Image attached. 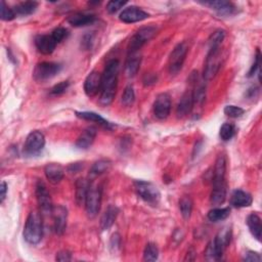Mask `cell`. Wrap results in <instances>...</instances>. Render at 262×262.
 <instances>
[{"mask_svg": "<svg viewBox=\"0 0 262 262\" xmlns=\"http://www.w3.org/2000/svg\"><path fill=\"white\" fill-rule=\"evenodd\" d=\"M120 71V63L118 60H111L104 67L103 73L101 74V87H100V98L99 101L102 106H109L115 98L118 77Z\"/></svg>", "mask_w": 262, "mask_h": 262, "instance_id": "cell-1", "label": "cell"}, {"mask_svg": "<svg viewBox=\"0 0 262 262\" xmlns=\"http://www.w3.org/2000/svg\"><path fill=\"white\" fill-rule=\"evenodd\" d=\"M226 161L223 155H219L215 162L213 172V189L210 196V202L214 206L222 205L226 199Z\"/></svg>", "mask_w": 262, "mask_h": 262, "instance_id": "cell-2", "label": "cell"}, {"mask_svg": "<svg viewBox=\"0 0 262 262\" xmlns=\"http://www.w3.org/2000/svg\"><path fill=\"white\" fill-rule=\"evenodd\" d=\"M43 235L42 218L39 212L32 211L28 215L24 227V239L30 245H36L40 243Z\"/></svg>", "mask_w": 262, "mask_h": 262, "instance_id": "cell-3", "label": "cell"}, {"mask_svg": "<svg viewBox=\"0 0 262 262\" xmlns=\"http://www.w3.org/2000/svg\"><path fill=\"white\" fill-rule=\"evenodd\" d=\"M101 199H102V187L95 181L89 182V188L84 204L88 217L94 218L98 214L101 206Z\"/></svg>", "mask_w": 262, "mask_h": 262, "instance_id": "cell-4", "label": "cell"}, {"mask_svg": "<svg viewBox=\"0 0 262 262\" xmlns=\"http://www.w3.org/2000/svg\"><path fill=\"white\" fill-rule=\"evenodd\" d=\"M221 67V46L209 48L206 58L203 78L206 81H210L217 75Z\"/></svg>", "mask_w": 262, "mask_h": 262, "instance_id": "cell-5", "label": "cell"}, {"mask_svg": "<svg viewBox=\"0 0 262 262\" xmlns=\"http://www.w3.org/2000/svg\"><path fill=\"white\" fill-rule=\"evenodd\" d=\"M135 189L140 198L146 203L151 205H157L159 203L161 194L154 183L145 180H137L135 181Z\"/></svg>", "mask_w": 262, "mask_h": 262, "instance_id": "cell-6", "label": "cell"}, {"mask_svg": "<svg viewBox=\"0 0 262 262\" xmlns=\"http://www.w3.org/2000/svg\"><path fill=\"white\" fill-rule=\"evenodd\" d=\"M189 51V46L186 42L177 44L170 54L168 61V71L171 75H176L185 64L187 55Z\"/></svg>", "mask_w": 262, "mask_h": 262, "instance_id": "cell-7", "label": "cell"}, {"mask_svg": "<svg viewBox=\"0 0 262 262\" xmlns=\"http://www.w3.org/2000/svg\"><path fill=\"white\" fill-rule=\"evenodd\" d=\"M62 70V65L52 62L39 63L33 72V77L36 81H46L58 75Z\"/></svg>", "mask_w": 262, "mask_h": 262, "instance_id": "cell-8", "label": "cell"}, {"mask_svg": "<svg viewBox=\"0 0 262 262\" xmlns=\"http://www.w3.org/2000/svg\"><path fill=\"white\" fill-rule=\"evenodd\" d=\"M45 146V138L38 130L32 131L26 139L24 151L28 156H36L42 152Z\"/></svg>", "mask_w": 262, "mask_h": 262, "instance_id": "cell-9", "label": "cell"}, {"mask_svg": "<svg viewBox=\"0 0 262 262\" xmlns=\"http://www.w3.org/2000/svg\"><path fill=\"white\" fill-rule=\"evenodd\" d=\"M35 194H36L37 203L39 205L40 212L42 214L51 215V211H52V209H54V205H52L50 195H49L45 183L43 181H41V180L37 181Z\"/></svg>", "mask_w": 262, "mask_h": 262, "instance_id": "cell-10", "label": "cell"}, {"mask_svg": "<svg viewBox=\"0 0 262 262\" xmlns=\"http://www.w3.org/2000/svg\"><path fill=\"white\" fill-rule=\"evenodd\" d=\"M156 34V28L154 27H144L140 29L134 37L130 39L128 44V51H141L142 47L150 41Z\"/></svg>", "mask_w": 262, "mask_h": 262, "instance_id": "cell-11", "label": "cell"}, {"mask_svg": "<svg viewBox=\"0 0 262 262\" xmlns=\"http://www.w3.org/2000/svg\"><path fill=\"white\" fill-rule=\"evenodd\" d=\"M171 112V98L168 93H160L154 102V115L160 120L166 119Z\"/></svg>", "mask_w": 262, "mask_h": 262, "instance_id": "cell-12", "label": "cell"}, {"mask_svg": "<svg viewBox=\"0 0 262 262\" xmlns=\"http://www.w3.org/2000/svg\"><path fill=\"white\" fill-rule=\"evenodd\" d=\"M52 220H54V230L57 234L62 235L67 227V218H68V210L67 208L59 205L54 206L51 211Z\"/></svg>", "mask_w": 262, "mask_h": 262, "instance_id": "cell-13", "label": "cell"}, {"mask_svg": "<svg viewBox=\"0 0 262 262\" xmlns=\"http://www.w3.org/2000/svg\"><path fill=\"white\" fill-rule=\"evenodd\" d=\"M150 15L146 13L145 11L141 10L138 7H129L125 9L119 16V19L121 22L125 24H134L138 22H142L146 19H148Z\"/></svg>", "mask_w": 262, "mask_h": 262, "instance_id": "cell-14", "label": "cell"}, {"mask_svg": "<svg viewBox=\"0 0 262 262\" xmlns=\"http://www.w3.org/2000/svg\"><path fill=\"white\" fill-rule=\"evenodd\" d=\"M195 106L194 95L191 89H188L185 93L182 94L176 108V115L178 118H183L191 114Z\"/></svg>", "mask_w": 262, "mask_h": 262, "instance_id": "cell-15", "label": "cell"}, {"mask_svg": "<svg viewBox=\"0 0 262 262\" xmlns=\"http://www.w3.org/2000/svg\"><path fill=\"white\" fill-rule=\"evenodd\" d=\"M101 87V74L97 71H92L84 81V92L88 97L95 96Z\"/></svg>", "mask_w": 262, "mask_h": 262, "instance_id": "cell-16", "label": "cell"}, {"mask_svg": "<svg viewBox=\"0 0 262 262\" xmlns=\"http://www.w3.org/2000/svg\"><path fill=\"white\" fill-rule=\"evenodd\" d=\"M142 64V55L140 51H128L125 62V73L127 77H135Z\"/></svg>", "mask_w": 262, "mask_h": 262, "instance_id": "cell-17", "label": "cell"}, {"mask_svg": "<svg viewBox=\"0 0 262 262\" xmlns=\"http://www.w3.org/2000/svg\"><path fill=\"white\" fill-rule=\"evenodd\" d=\"M230 239H231V230L224 228L217 233L215 239L212 241L219 260L222 258L224 250L230 244Z\"/></svg>", "mask_w": 262, "mask_h": 262, "instance_id": "cell-18", "label": "cell"}, {"mask_svg": "<svg viewBox=\"0 0 262 262\" xmlns=\"http://www.w3.org/2000/svg\"><path fill=\"white\" fill-rule=\"evenodd\" d=\"M57 44L51 35H38L35 38V45L42 55H51L55 51Z\"/></svg>", "mask_w": 262, "mask_h": 262, "instance_id": "cell-19", "label": "cell"}, {"mask_svg": "<svg viewBox=\"0 0 262 262\" xmlns=\"http://www.w3.org/2000/svg\"><path fill=\"white\" fill-rule=\"evenodd\" d=\"M44 173L47 180L50 183H52V185H58V183H60L65 175L64 168L57 163L47 164L44 168Z\"/></svg>", "mask_w": 262, "mask_h": 262, "instance_id": "cell-20", "label": "cell"}, {"mask_svg": "<svg viewBox=\"0 0 262 262\" xmlns=\"http://www.w3.org/2000/svg\"><path fill=\"white\" fill-rule=\"evenodd\" d=\"M96 138V128L93 126L87 127L76 141V147L80 150L89 149Z\"/></svg>", "mask_w": 262, "mask_h": 262, "instance_id": "cell-21", "label": "cell"}, {"mask_svg": "<svg viewBox=\"0 0 262 262\" xmlns=\"http://www.w3.org/2000/svg\"><path fill=\"white\" fill-rule=\"evenodd\" d=\"M202 5L210 8L220 16H231L235 13V7L231 3L223 2V0H218V2H207L203 3Z\"/></svg>", "mask_w": 262, "mask_h": 262, "instance_id": "cell-22", "label": "cell"}, {"mask_svg": "<svg viewBox=\"0 0 262 262\" xmlns=\"http://www.w3.org/2000/svg\"><path fill=\"white\" fill-rule=\"evenodd\" d=\"M67 21L71 26H73V27L80 28V27H85V26L92 25L96 21V18L94 15L77 13L70 16Z\"/></svg>", "mask_w": 262, "mask_h": 262, "instance_id": "cell-23", "label": "cell"}, {"mask_svg": "<svg viewBox=\"0 0 262 262\" xmlns=\"http://www.w3.org/2000/svg\"><path fill=\"white\" fill-rule=\"evenodd\" d=\"M252 196L243 190H235L230 197V204L234 208L249 207L252 205Z\"/></svg>", "mask_w": 262, "mask_h": 262, "instance_id": "cell-24", "label": "cell"}, {"mask_svg": "<svg viewBox=\"0 0 262 262\" xmlns=\"http://www.w3.org/2000/svg\"><path fill=\"white\" fill-rule=\"evenodd\" d=\"M119 213V209L116 206H109L107 210L104 211L100 218V228L101 230H109L116 221V218Z\"/></svg>", "mask_w": 262, "mask_h": 262, "instance_id": "cell-25", "label": "cell"}, {"mask_svg": "<svg viewBox=\"0 0 262 262\" xmlns=\"http://www.w3.org/2000/svg\"><path fill=\"white\" fill-rule=\"evenodd\" d=\"M75 200L78 206H82L85 204L89 181L85 178H79L75 183Z\"/></svg>", "mask_w": 262, "mask_h": 262, "instance_id": "cell-26", "label": "cell"}, {"mask_svg": "<svg viewBox=\"0 0 262 262\" xmlns=\"http://www.w3.org/2000/svg\"><path fill=\"white\" fill-rule=\"evenodd\" d=\"M192 78L194 79L193 80L194 90H192L193 95H194V101H195V103L202 104L206 98V85L203 80H200L198 78V73H197V75H196V73H194L192 75Z\"/></svg>", "mask_w": 262, "mask_h": 262, "instance_id": "cell-27", "label": "cell"}, {"mask_svg": "<svg viewBox=\"0 0 262 262\" xmlns=\"http://www.w3.org/2000/svg\"><path fill=\"white\" fill-rule=\"evenodd\" d=\"M75 114L78 118L97 123L101 127L106 128V129H112V124L109 121H107L106 119L102 118L100 115H98L94 112H75Z\"/></svg>", "mask_w": 262, "mask_h": 262, "instance_id": "cell-28", "label": "cell"}, {"mask_svg": "<svg viewBox=\"0 0 262 262\" xmlns=\"http://www.w3.org/2000/svg\"><path fill=\"white\" fill-rule=\"evenodd\" d=\"M247 225L249 227L250 232L252 233L253 237L257 241H261V234H262V225H261V219L256 213H251L247 217Z\"/></svg>", "mask_w": 262, "mask_h": 262, "instance_id": "cell-29", "label": "cell"}, {"mask_svg": "<svg viewBox=\"0 0 262 262\" xmlns=\"http://www.w3.org/2000/svg\"><path fill=\"white\" fill-rule=\"evenodd\" d=\"M38 8V3L36 2H24L17 5L14 9L17 16H30L36 12Z\"/></svg>", "mask_w": 262, "mask_h": 262, "instance_id": "cell-30", "label": "cell"}, {"mask_svg": "<svg viewBox=\"0 0 262 262\" xmlns=\"http://www.w3.org/2000/svg\"><path fill=\"white\" fill-rule=\"evenodd\" d=\"M112 166V163L110 160L108 159H100L96 162H94V164L91 166V169H90V175L91 176H99L103 173H106L110 170Z\"/></svg>", "mask_w": 262, "mask_h": 262, "instance_id": "cell-31", "label": "cell"}, {"mask_svg": "<svg viewBox=\"0 0 262 262\" xmlns=\"http://www.w3.org/2000/svg\"><path fill=\"white\" fill-rule=\"evenodd\" d=\"M230 214L229 208H214L208 212V219L212 222H219L226 219Z\"/></svg>", "mask_w": 262, "mask_h": 262, "instance_id": "cell-32", "label": "cell"}, {"mask_svg": "<svg viewBox=\"0 0 262 262\" xmlns=\"http://www.w3.org/2000/svg\"><path fill=\"white\" fill-rule=\"evenodd\" d=\"M193 201L189 196L182 197L179 201V209L182 217L185 219H190L193 211Z\"/></svg>", "mask_w": 262, "mask_h": 262, "instance_id": "cell-33", "label": "cell"}, {"mask_svg": "<svg viewBox=\"0 0 262 262\" xmlns=\"http://www.w3.org/2000/svg\"><path fill=\"white\" fill-rule=\"evenodd\" d=\"M235 135V127L231 123H224L219 131V137L223 142L230 141Z\"/></svg>", "mask_w": 262, "mask_h": 262, "instance_id": "cell-34", "label": "cell"}, {"mask_svg": "<svg viewBox=\"0 0 262 262\" xmlns=\"http://www.w3.org/2000/svg\"><path fill=\"white\" fill-rule=\"evenodd\" d=\"M159 257V250L157 248V246L153 243L147 244L145 251H144V260L145 261H156Z\"/></svg>", "mask_w": 262, "mask_h": 262, "instance_id": "cell-35", "label": "cell"}, {"mask_svg": "<svg viewBox=\"0 0 262 262\" xmlns=\"http://www.w3.org/2000/svg\"><path fill=\"white\" fill-rule=\"evenodd\" d=\"M225 38V31L218 29L216 30L208 40V45L209 48H212V47H218L221 46L223 40Z\"/></svg>", "mask_w": 262, "mask_h": 262, "instance_id": "cell-36", "label": "cell"}, {"mask_svg": "<svg viewBox=\"0 0 262 262\" xmlns=\"http://www.w3.org/2000/svg\"><path fill=\"white\" fill-rule=\"evenodd\" d=\"M135 100H136V93L134 87L131 85L126 86L122 94V103L126 107H130L133 106Z\"/></svg>", "mask_w": 262, "mask_h": 262, "instance_id": "cell-37", "label": "cell"}, {"mask_svg": "<svg viewBox=\"0 0 262 262\" xmlns=\"http://www.w3.org/2000/svg\"><path fill=\"white\" fill-rule=\"evenodd\" d=\"M2 5V8H0V18H2L3 21H13L16 19L17 15L14 11V9H11L9 6H7V4L5 2L0 3Z\"/></svg>", "mask_w": 262, "mask_h": 262, "instance_id": "cell-38", "label": "cell"}, {"mask_svg": "<svg viewBox=\"0 0 262 262\" xmlns=\"http://www.w3.org/2000/svg\"><path fill=\"white\" fill-rule=\"evenodd\" d=\"M245 110L237 106H226L224 108V114L229 118H239L244 115Z\"/></svg>", "mask_w": 262, "mask_h": 262, "instance_id": "cell-39", "label": "cell"}, {"mask_svg": "<svg viewBox=\"0 0 262 262\" xmlns=\"http://www.w3.org/2000/svg\"><path fill=\"white\" fill-rule=\"evenodd\" d=\"M69 86H70V82L69 81L60 82L59 84L55 85L54 87L50 89V95H52V96L62 95V94H64L68 90Z\"/></svg>", "mask_w": 262, "mask_h": 262, "instance_id": "cell-40", "label": "cell"}, {"mask_svg": "<svg viewBox=\"0 0 262 262\" xmlns=\"http://www.w3.org/2000/svg\"><path fill=\"white\" fill-rule=\"evenodd\" d=\"M50 35L56 40L57 43H61L63 40H65L68 37L69 33H68L67 29H65L63 27H58L57 29H55L51 32Z\"/></svg>", "mask_w": 262, "mask_h": 262, "instance_id": "cell-41", "label": "cell"}, {"mask_svg": "<svg viewBox=\"0 0 262 262\" xmlns=\"http://www.w3.org/2000/svg\"><path fill=\"white\" fill-rule=\"evenodd\" d=\"M205 258L206 260L208 261H218L219 258L216 254V251H215V248L213 246V243L212 241L208 244L207 248H206V251H205Z\"/></svg>", "mask_w": 262, "mask_h": 262, "instance_id": "cell-42", "label": "cell"}, {"mask_svg": "<svg viewBox=\"0 0 262 262\" xmlns=\"http://www.w3.org/2000/svg\"><path fill=\"white\" fill-rule=\"evenodd\" d=\"M127 2H120V0H112L109 2L107 5V11L109 14H116L118 11H120Z\"/></svg>", "mask_w": 262, "mask_h": 262, "instance_id": "cell-43", "label": "cell"}, {"mask_svg": "<svg viewBox=\"0 0 262 262\" xmlns=\"http://www.w3.org/2000/svg\"><path fill=\"white\" fill-rule=\"evenodd\" d=\"M260 66H261V55H260V50L257 49L256 52V57H255V62L252 65L250 71L248 72V77H253L257 71L260 72Z\"/></svg>", "mask_w": 262, "mask_h": 262, "instance_id": "cell-44", "label": "cell"}, {"mask_svg": "<svg viewBox=\"0 0 262 262\" xmlns=\"http://www.w3.org/2000/svg\"><path fill=\"white\" fill-rule=\"evenodd\" d=\"M243 260L248 261V262H259V261H261V256L257 252L247 251L243 257Z\"/></svg>", "mask_w": 262, "mask_h": 262, "instance_id": "cell-45", "label": "cell"}, {"mask_svg": "<svg viewBox=\"0 0 262 262\" xmlns=\"http://www.w3.org/2000/svg\"><path fill=\"white\" fill-rule=\"evenodd\" d=\"M121 245V239L119 233H114L111 238V243H110V247L113 251H116V249H119Z\"/></svg>", "mask_w": 262, "mask_h": 262, "instance_id": "cell-46", "label": "cell"}, {"mask_svg": "<svg viewBox=\"0 0 262 262\" xmlns=\"http://www.w3.org/2000/svg\"><path fill=\"white\" fill-rule=\"evenodd\" d=\"M56 260L58 261H70L72 260V255L70 252L66 251V250H63V251H60L59 253H57V256H56Z\"/></svg>", "mask_w": 262, "mask_h": 262, "instance_id": "cell-47", "label": "cell"}, {"mask_svg": "<svg viewBox=\"0 0 262 262\" xmlns=\"http://www.w3.org/2000/svg\"><path fill=\"white\" fill-rule=\"evenodd\" d=\"M7 193H8V185L6 181H3L2 185H0V201H2V203L5 202Z\"/></svg>", "mask_w": 262, "mask_h": 262, "instance_id": "cell-48", "label": "cell"}, {"mask_svg": "<svg viewBox=\"0 0 262 262\" xmlns=\"http://www.w3.org/2000/svg\"><path fill=\"white\" fill-rule=\"evenodd\" d=\"M92 43H93V37H92L91 35H86V36L83 38L82 44H83V46H84L86 49L91 48Z\"/></svg>", "mask_w": 262, "mask_h": 262, "instance_id": "cell-49", "label": "cell"}, {"mask_svg": "<svg viewBox=\"0 0 262 262\" xmlns=\"http://www.w3.org/2000/svg\"><path fill=\"white\" fill-rule=\"evenodd\" d=\"M157 81V78L155 77V76H153V75H151V74H148V75H146V78L144 79V82L147 84H154L155 82Z\"/></svg>", "mask_w": 262, "mask_h": 262, "instance_id": "cell-50", "label": "cell"}, {"mask_svg": "<svg viewBox=\"0 0 262 262\" xmlns=\"http://www.w3.org/2000/svg\"><path fill=\"white\" fill-rule=\"evenodd\" d=\"M258 93V88L256 87V86H252L251 88H249L248 89V91H247V95L249 96V97H254L256 94Z\"/></svg>", "mask_w": 262, "mask_h": 262, "instance_id": "cell-51", "label": "cell"}]
</instances>
